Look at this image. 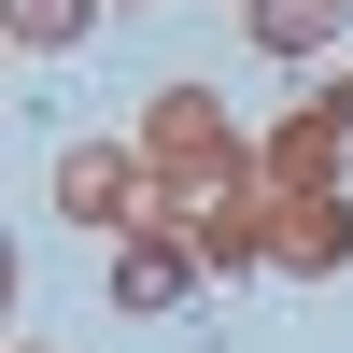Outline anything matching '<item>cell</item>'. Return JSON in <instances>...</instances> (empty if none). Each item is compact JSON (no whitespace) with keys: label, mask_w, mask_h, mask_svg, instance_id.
I'll return each instance as SVG.
<instances>
[{"label":"cell","mask_w":353,"mask_h":353,"mask_svg":"<svg viewBox=\"0 0 353 353\" xmlns=\"http://www.w3.org/2000/svg\"><path fill=\"white\" fill-rule=\"evenodd\" d=\"M0 14H14V57H71L99 0H0Z\"/></svg>","instance_id":"cell-6"},{"label":"cell","mask_w":353,"mask_h":353,"mask_svg":"<svg viewBox=\"0 0 353 353\" xmlns=\"http://www.w3.org/2000/svg\"><path fill=\"white\" fill-rule=\"evenodd\" d=\"M141 184H156V212H212L226 184H254V156H241V128H226L212 85H170L141 113Z\"/></svg>","instance_id":"cell-1"},{"label":"cell","mask_w":353,"mask_h":353,"mask_svg":"<svg viewBox=\"0 0 353 353\" xmlns=\"http://www.w3.org/2000/svg\"><path fill=\"white\" fill-rule=\"evenodd\" d=\"M141 198H156V184H141V141H85V156L57 170V212H71V226H156Z\"/></svg>","instance_id":"cell-2"},{"label":"cell","mask_w":353,"mask_h":353,"mask_svg":"<svg viewBox=\"0 0 353 353\" xmlns=\"http://www.w3.org/2000/svg\"><path fill=\"white\" fill-rule=\"evenodd\" d=\"M339 14H353V0H241V28H254L269 57H325V43H339Z\"/></svg>","instance_id":"cell-5"},{"label":"cell","mask_w":353,"mask_h":353,"mask_svg":"<svg viewBox=\"0 0 353 353\" xmlns=\"http://www.w3.org/2000/svg\"><path fill=\"white\" fill-rule=\"evenodd\" d=\"M28 353H43V339H28Z\"/></svg>","instance_id":"cell-7"},{"label":"cell","mask_w":353,"mask_h":353,"mask_svg":"<svg viewBox=\"0 0 353 353\" xmlns=\"http://www.w3.org/2000/svg\"><path fill=\"white\" fill-rule=\"evenodd\" d=\"M283 269H297V283L353 269V212H339V198H283Z\"/></svg>","instance_id":"cell-4"},{"label":"cell","mask_w":353,"mask_h":353,"mask_svg":"<svg viewBox=\"0 0 353 353\" xmlns=\"http://www.w3.org/2000/svg\"><path fill=\"white\" fill-rule=\"evenodd\" d=\"M198 269H212V254H198L184 226L156 212V226H128V254H113V297H128V311H170V297H184Z\"/></svg>","instance_id":"cell-3"}]
</instances>
